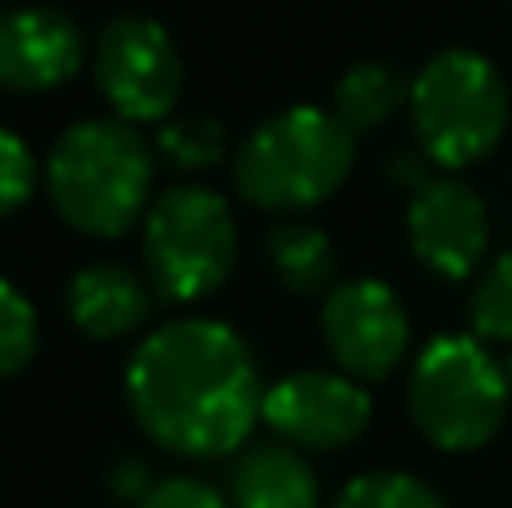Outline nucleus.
<instances>
[{
	"label": "nucleus",
	"mask_w": 512,
	"mask_h": 508,
	"mask_svg": "<svg viewBox=\"0 0 512 508\" xmlns=\"http://www.w3.org/2000/svg\"><path fill=\"white\" fill-rule=\"evenodd\" d=\"M126 396L140 428L180 459L239 450L265 410L248 347L216 320H176L149 333L126 369Z\"/></svg>",
	"instance_id": "obj_1"
},
{
	"label": "nucleus",
	"mask_w": 512,
	"mask_h": 508,
	"mask_svg": "<svg viewBox=\"0 0 512 508\" xmlns=\"http://www.w3.org/2000/svg\"><path fill=\"white\" fill-rule=\"evenodd\" d=\"M45 185L72 230L117 239L140 221L149 198V144L126 122H77L50 149Z\"/></svg>",
	"instance_id": "obj_2"
},
{
	"label": "nucleus",
	"mask_w": 512,
	"mask_h": 508,
	"mask_svg": "<svg viewBox=\"0 0 512 508\" xmlns=\"http://www.w3.org/2000/svg\"><path fill=\"white\" fill-rule=\"evenodd\" d=\"M355 162V135L324 108H283L243 140L234 180L239 194L270 212H301L337 194Z\"/></svg>",
	"instance_id": "obj_3"
},
{
	"label": "nucleus",
	"mask_w": 512,
	"mask_h": 508,
	"mask_svg": "<svg viewBox=\"0 0 512 508\" xmlns=\"http://www.w3.org/2000/svg\"><path fill=\"white\" fill-rule=\"evenodd\" d=\"M414 135L436 167H472L508 131V86L472 50H441L409 86Z\"/></svg>",
	"instance_id": "obj_4"
},
{
	"label": "nucleus",
	"mask_w": 512,
	"mask_h": 508,
	"mask_svg": "<svg viewBox=\"0 0 512 508\" xmlns=\"http://www.w3.org/2000/svg\"><path fill=\"white\" fill-rule=\"evenodd\" d=\"M508 369L481 347V338H436L409 374V414L436 450H481L508 414Z\"/></svg>",
	"instance_id": "obj_5"
},
{
	"label": "nucleus",
	"mask_w": 512,
	"mask_h": 508,
	"mask_svg": "<svg viewBox=\"0 0 512 508\" xmlns=\"http://www.w3.org/2000/svg\"><path fill=\"white\" fill-rule=\"evenodd\" d=\"M234 252H239L234 216L212 189H171L144 221V261L153 288L171 302H198L216 293L234 270Z\"/></svg>",
	"instance_id": "obj_6"
},
{
	"label": "nucleus",
	"mask_w": 512,
	"mask_h": 508,
	"mask_svg": "<svg viewBox=\"0 0 512 508\" xmlns=\"http://www.w3.org/2000/svg\"><path fill=\"white\" fill-rule=\"evenodd\" d=\"M95 81L126 122H162L180 99V54L167 27L140 14H122L99 32Z\"/></svg>",
	"instance_id": "obj_7"
},
{
	"label": "nucleus",
	"mask_w": 512,
	"mask_h": 508,
	"mask_svg": "<svg viewBox=\"0 0 512 508\" xmlns=\"http://www.w3.org/2000/svg\"><path fill=\"white\" fill-rule=\"evenodd\" d=\"M324 342L351 378H387L409 351L405 302L382 279H351L324 297Z\"/></svg>",
	"instance_id": "obj_8"
},
{
	"label": "nucleus",
	"mask_w": 512,
	"mask_h": 508,
	"mask_svg": "<svg viewBox=\"0 0 512 508\" xmlns=\"http://www.w3.org/2000/svg\"><path fill=\"white\" fill-rule=\"evenodd\" d=\"M261 419L301 450H342L364 437L373 419V401L351 374L301 369L265 392Z\"/></svg>",
	"instance_id": "obj_9"
},
{
	"label": "nucleus",
	"mask_w": 512,
	"mask_h": 508,
	"mask_svg": "<svg viewBox=\"0 0 512 508\" xmlns=\"http://www.w3.org/2000/svg\"><path fill=\"white\" fill-rule=\"evenodd\" d=\"M409 248L432 275L441 279H468L486 261L490 248V221L486 203L463 180L432 176L409 198Z\"/></svg>",
	"instance_id": "obj_10"
},
{
	"label": "nucleus",
	"mask_w": 512,
	"mask_h": 508,
	"mask_svg": "<svg viewBox=\"0 0 512 508\" xmlns=\"http://www.w3.org/2000/svg\"><path fill=\"white\" fill-rule=\"evenodd\" d=\"M86 59L77 23L59 9H9L0 14V86L18 95L54 90Z\"/></svg>",
	"instance_id": "obj_11"
},
{
	"label": "nucleus",
	"mask_w": 512,
	"mask_h": 508,
	"mask_svg": "<svg viewBox=\"0 0 512 508\" xmlns=\"http://www.w3.org/2000/svg\"><path fill=\"white\" fill-rule=\"evenodd\" d=\"M68 315L86 338H122L149 315V288L126 266H86L68 284Z\"/></svg>",
	"instance_id": "obj_12"
},
{
	"label": "nucleus",
	"mask_w": 512,
	"mask_h": 508,
	"mask_svg": "<svg viewBox=\"0 0 512 508\" xmlns=\"http://www.w3.org/2000/svg\"><path fill=\"white\" fill-rule=\"evenodd\" d=\"M239 508H319V482L288 446H256L234 468Z\"/></svg>",
	"instance_id": "obj_13"
},
{
	"label": "nucleus",
	"mask_w": 512,
	"mask_h": 508,
	"mask_svg": "<svg viewBox=\"0 0 512 508\" xmlns=\"http://www.w3.org/2000/svg\"><path fill=\"white\" fill-rule=\"evenodd\" d=\"M270 266L288 293H319L337 275V252L324 230L306 221H279L270 230Z\"/></svg>",
	"instance_id": "obj_14"
},
{
	"label": "nucleus",
	"mask_w": 512,
	"mask_h": 508,
	"mask_svg": "<svg viewBox=\"0 0 512 508\" xmlns=\"http://www.w3.org/2000/svg\"><path fill=\"white\" fill-rule=\"evenodd\" d=\"M405 99H409L405 81L391 68H382V63H355V68H346L342 81H337L333 113L342 117V126L355 135V131L382 126Z\"/></svg>",
	"instance_id": "obj_15"
},
{
	"label": "nucleus",
	"mask_w": 512,
	"mask_h": 508,
	"mask_svg": "<svg viewBox=\"0 0 512 508\" xmlns=\"http://www.w3.org/2000/svg\"><path fill=\"white\" fill-rule=\"evenodd\" d=\"M472 333L481 342H512V252L495 257L468 302Z\"/></svg>",
	"instance_id": "obj_16"
},
{
	"label": "nucleus",
	"mask_w": 512,
	"mask_h": 508,
	"mask_svg": "<svg viewBox=\"0 0 512 508\" xmlns=\"http://www.w3.org/2000/svg\"><path fill=\"white\" fill-rule=\"evenodd\" d=\"M333 508H445V500L432 486L418 482V477L369 473V477H355V482L337 495Z\"/></svg>",
	"instance_id": "obj_17"
},
{
	"label": "nucleus",
	"mask_w": 512,
	"mask_h": 508,
	"mask_svg": "<svg viewBox=\"0 0 512 508\" xmlns=\"http://www.w3.org/2000/svg\"><path fill=\"white\" fill-rule=\"evenodd\" d=\"M158 149H162V158L185 171L212 167L225 153V126L212 122V117H171L158 135Z\"/></svg>",
	"instance_id": "obj_18"
},
{
	"label": "nucleus",
	"mask_w": 512,
	"mask_h": 508,
	"mask_svg": "<svg viewBox=\"0 0 512 508\" xmlns=\"http://www.w3.org/2000/svg\"><path fill=\"white\" fill-rule=\"evenodd\" d=\"M36 351V311L9 279H0V378L18 374Z\"/></svg>",
	"instance_id": "obj_19"
},
{
	"label": "nucleus",
	"mask_w": 512,
	"mask_h": 508,
	"mask_svg": "<svg viewBox=\"0 0 512 508\" xmlns=\"http://www.w3.org/2000/svg\"><path fill=\"white\" fill-rule=\"evenodd\" d=\"M36 185V162L27 153V144L18 140L14 131L0 126V216L18 212V207L32 198Z\"/></svg>",
	"instance_id": "obj_20"
},
{
	"label": "nucleus",
	"mask_w": 512,
	"mask_h": 508,
	"mask_svg": "<svg viewBox=\"0 0 512 508\" xmlns=\"http://www.w3.org/2000/svg\"><path fill=\"white\" fill-rule=\"evenodd\" d=\"M135 508H225V500L194 477H167V482L149 486Z\"/></svg>",
	"instance_id": "obj_21"
},
{
	"label": "nucleus",
	"mask_w": 512,
	"mask_h": 508,
	"mask_svg": "<svg viewBox=\"0 0 512 508\" xmlns=\"http://www.w3.org/2000/svg\"><path fill=\"white\" fill-rule=\"evenodd\" d=\"M508 383H512V365H508Z\"/></svg>",
	"instance_id": "obj_22"
}]
</instances>
